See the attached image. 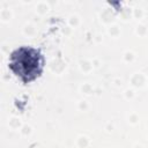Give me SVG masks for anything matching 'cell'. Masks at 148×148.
Returning a JSON list of instances; mask_svg holds the SVG:
<instances>
[{
  "mask_svg": "<svg viewBox=\"0 0 148 148\" xmlns=\"http://www.w3.org/2000/svg\"><path fill=\"white\" fill-rule=\"evenodd\" d=\"M8 67L23 83L35 81L43 73L44 57L40 51L32 46H20L12 51Z\"/></svg>",
  "mask_w": 148,
  "mask_h": 148,
  "instance_id": "obj_1",
  "label": "cell"
}]
</instances>
